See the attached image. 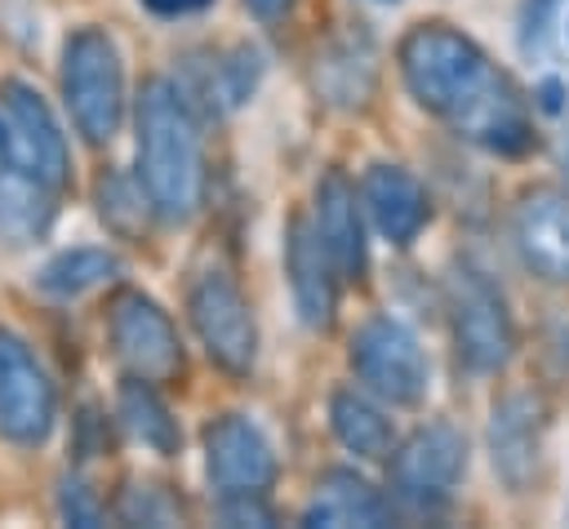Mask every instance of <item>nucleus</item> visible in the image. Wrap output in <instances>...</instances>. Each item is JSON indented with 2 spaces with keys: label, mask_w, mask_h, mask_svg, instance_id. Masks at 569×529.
<instances>
[{
  "label": "nucleus",
  "mask_w": 569,
  "mask_h": 529,
  "mask_svg": "<svg viewBox=\"0 0 569 529\" xmlns=\"http://www.w3.org/2000/svg\"><path fill=\"white\" fill-rule=\"evenodd\" d=\"M391 520V507L387 498L356 471L338 467V471H325L316 480V493L302 511V525H316V529H347V525H360V529H378Z\"/></svg>",
  "instance_id": "f3484780"
},
{
  "label": "nucleus",
  "mask_w": 569,
  "mask_h": 529,
  "mask_svg": "<svg viewBox=\"0 0 569 529\" xmlns=\"http://www.w3.org/2000/svg\"><path fill=\"white\" fill-rule=\"evenodd\" d=\"M329 422H333V436L360 458L378 462V458H391V449H396V431H391L387 413L360 391H333Z\"/></svg>",
  "instance_id": "6ab92c4d"
},
{
  "label": "nucleus",
  "mask_w": 569,
  "mask_h": 529,
  "mask_svg": "<svg viewBox=\"0 0 569 529\" xmlns=\"http://www.w3.org/2000/svg\"><path fill=\"white\" fill-rule=\"evenodd\" d=\"M284 267H289V289H293L298 320L307 329H329L333 298H338V271H333V258H329V249H325V240H320L311 218H298L289 227Z\"/></svg>",
  "instance_id": "2eb2a0df"
},
{
  "label": "nucleus",
  "mask_w": 569,
  "mask_h": 529,
  "mask_svg": "<svg viewBox=\"0 0 569 529\" xmlns=\"http://www.w3.org/2000/svg\"><path fill=\"white\" fill-rule=\"evenodd\" d=\"M244 4H249V13L258 22H276V18H284L293 9V0H244Z\"/></svg>",
  "instance_id": "cd10ccee"
},
{
  "label": "nucleus",
  "mask_w": 569,
  "mask_h": 529,
  "mask_svg": "<svg viewBox=\"0 0 569 529\" xmlns=\"http://www.w3.org/2000/svg\"><path fill=\"white\" fill-rule=\"evenodd\" d=\"M467 471V436L449 422L418 427L400 449H391V485L413 507H436L453 493Z\"/></svg>",
  "instance_id": "1a4fd4ad"
},
{
  "label": "nucleus",
  "mask_w": 569,
  "mask_h": 529,
  "mask_svg": "<svg viewBox=\"0 0 569 529\" xmlns=\"http://www.w3.org/2000/svg\"><path fill=\"white\" fill-rule=\"evenodd\" d=\"M0 116H4V164L36 173L44 187H62L71 156H67V138L49 111V102L22 84V80H4L0 89Z\"/></svg>",
  "instance_id": "6e6552de"
},
{
  "label": "nucleus",
  "mask_w": 569,
  "mask_h": 529,
  "mask_svg": "<svg viewBox=\"0 0 569 529\" xmlns=\"http://www.w3.org/2000/svg\"><path fill=\"white\" fill-rule=\"evenodd\" d=\"M316 80L325 84L329 102L360 107L369 98V84H373V53H369V44H360V53H356V40L329 44L316 58Z\"/></svg>",
  "instance_id": "412c9836"
},
{
  "label": "nucleus",
  "mask_w": 569,
  "mask_h": 529,
  "mask_svg": "<svg viewBox=\"0 0 569 529\" xmlns=\"http://www.w3.org/2000/svg\"><path fill=\"white\" fill-rule=\"evenodd\" d=\"M107 329H111V347H116L120 365L129 369V378L160 387L182 373V347H178L173 320L164 316V307L156 298H147L138 289H120L111 298Z\"/></svg>",
  "instance_id": "0eeeda50"
},
{
  "label": "nucleus",
  "mask_w": 569,
  "mask_h": 529,
  "mask_svg": "<svg viewBox=\"0 0 569 529\" xmlns=\"http://www.w3.org/2000/svg\"><path fill=\"white\" fill-rule=\"evenodd\" d=\"M400 76L418 107L449 120L458 133L498 156H520L533 142L529 116L511 89V80L485 58V49L445 27L422 22L400 40Z\"/></svg>",
  "instance_id": "f257e3e1"
},
{
  "label": "nucleus",
  "mask_w": 569,
  "mask_h": 529,
  "mask_svg": "<svg viewBox=\"0 0 569 529\" xmlns=\"http://www.w3.org/2000/svg\"><path fill=\"white\" fill-rule=\"evenodd\" d=\"M156 18H187V13H200V9H209L213 0H142Z\"/></svg>",
  "instance_id": "bb28decb"
},
{
  "label": "nucleus",
  "mask_w": 569,
  "mask_h": 529,
  "mask_svg": "<svg viewBox=\"0 0 569 529\" xmlns=\"http://www.w3.org/2000/svg\"><path fill=\"white\" fill-rule=\"evenodd\" d=\"M138 182L164 222H187L204 196V147L187 93L173 80H147L138 93Z\"/></svg>",
  "instance_id": "f03ea898"
},
{
  "label": "nucleus",
  "mask_w": 569,
  "mask_h": 529,
  "mask_svg": "<svg viewBox=\"0 0 569 529\" xmlns=\"http://www.w3.org/2000/svg\"><path fill=\"white\" fill-rule=\"evenodd\" d=\"M538 98H542V111H560V98H565V89H560V80H547L542 89H538Z\"/></svg>",
  "instance_id": "c85d7f7f"
},
{
  "label": "nucleus",
  "mask_w": 569,
  "mask_h": 529,
  "mask_svg": "<svg viewBox=\"0 0 569 529\" xmlns=\"http://www.w3.org/2000/svg\"><path fill=\"white\" fill-rule=\"evenodd\" d=\"M360 204H365L373 231L391 244H409L431 218L427 191L405 164H369L365 182H360Z\"/></svg>",
  "instance_id": "4468645a"
},
{
  "label": "nucleus",
  "mask_w": 569,
  "mask_h": 529,
  "mask_svg": "<svg viewBox=\"0 0 569 529\" xmlns=\"http://www.w3.org/2000/svg\"><path fill=\"white\" fill-rule=\"evenodd\" d=\"M316 231L333 258L338 280H365L369 267V249H365V222H360V204H356V187L342 173H325L316 187Z\"/></svg>",
  "instance_id": "dca6fc26"
},
{
  "label": "nucleus",
  "mask_w": 569,
  "mask_h": 529,
  "mask_svg": "<svg viewBox=\"0 0 569 529\" xmlns=\"http://www.w3.org/2000/svg\"><path fill=\"white\" fill-rule=\"evenodd\" d=\"M560 160H565V169H569V133H565V151H560Z\"/></svg>",
  "instance_id": "c756f323"
},
{
  "label": "nucleus",
  "mask_w": 569,
  "mask_h": 529,
  "mask_svg": "<svg viewBox=\"0 0 569 529\" xmlns=\"http://www.w3.org/2000/svg\"><path fill=\"white\" fill-rule=\"evenodd\" d=\"M53 431V382L31 347L0 329V436L13 445H40Z\"/></svg>",
  "instance_id": "9d476101"
},
{
  "label": "nucleus",
  "mask_w": 569,
  "mask_h": 529,
  "mask_svg": "<svg viewBox=\"0 0 569 529\" xmlns=\"http://www.w3.org/2000/svg\"><path fill=\"white\" fill-rule=\"evenodd\" d=\"M187 311H191V329L200 338V347L209 351V360L227 373H249L253 356H258V325L249 311V298L240 293V285L222 271H204L191 293H187Z\"/></svg>",
  "instance_id": "39448f33"
},
{
  "label": "nucleus",
  "mask_w": 569,
  "mask_h": 529,
  "mask_svg": "<svg viewBox=\"0 0 569 529\" xmlns=\"http://www.w3.org/2000/svg\"><path fill=\"white\" fill-rule=\"evenodd\" d=\"M449 316H453V342L467 369L498 373L511 360L516 329H511L507 302L480 271L458 267L449 276Z\"/></svg>",
  "instance_id": "423d86ee"
},
{
  "label": "nucleus",
  "mask_w": 569,
  "mask_h": 529,
  "mask_svg": "<svg viewBox=\"0 0 569 529\" xmlns=\"http://www.w3.org/2000/svg\"><path fill=\"white\" fill-rule=\"evenodd\" d=\"M204 471L222 498L227 493H267L276 480V449L253 418L222 413L204 427Z\"/></svg>",
  "instance_id": "9b49d317"
},
{
  "label": "nucleus",
  "mask_w": 569,
  "mask_h": 529,
  "mask_svg": "<svg viewBox=\"0 0 569 529\" xmlns=\"http://www.w3.org/2000/svg\"><path fill=\"white\" fill-rule=\"evenodd\" d=\"M62 520H71V525H102V511H98V502L89 498V489L80 485V480H67L62 485Z\"/></svg>",
  "instance_id": "a878e982"
},
{
  "label": "nucleus",
  "mask_w": 569,
  "mask_h": 529,
  "mask_svg": "<svg viewBox=\"0 0 569 529\" xmlns=\"http://www.w3.org/2000/svg\"><path fill=\"white\" fill-rule=\"evenodd\" d=\"M511 236L520 249V262L547 280L569 285V191L565 187H533L520 196Z\"/></svg>",
  "instance_id": "f8f14e48"
},
{
  "label": "nucleus",
  "mask_w": 569,
  "mask_h": 529,
  "mask_svg": "<svg viewBox=\"0 0 569 529\" xmlns=\"http://www.w3.org/2000/svg\"><path fill=\"white\" fill-rule=\"evenodd\" d=\"M547 409L533 391H511L489 413V458L507 489H525L542 458Z\"/></svg>",
  "instance_id": "ddd939ff"
},
{
  "label": "nucleus",
  "mask_w": 569,
  "mask_h": 529,
  "mask_svg": "<svg viewBox=\"0 0 569 529\" xmlns=\"http://www.w3.org/2000/svg\"><path fill=\"white\" fill-rule=\"evenodd\" d=\"M218 516L227 525H271V511L262 507V493H227Z\"/></svg>",
  "instance_id": "393cba45"
},
{
  "label": "nucleus",
  "mask_w": 569,
  "mask_h": 529,
  "mask_svg": "<svg viewBox=\"0 0 569 529\" xmlns=\"http://www.w3.org/2000/svg\"><path fill=\"white\" fill-rule=\"evenodd\" d=\"M98 213H102V222L116 227L120 236H133V231L147 222V213H156V209H151L142 182H129V178H116V173H111V178L98 182Z\"/></svg>",
  "instance_id": "5701e85b"
},
{
  "label": "nucleus",
  "mask_w": 569,
  "mask_h": 529,
  "mask_svg": "<svg viewBox=\"0 0 569 529\" xmlns=\"http://www.w3.org/2000/svg\"><path fill=\"white\" fill-rule=\"evenodd\" d=\"M120 516L124 520H142V525H169L178 511L173 507H160V493L156 489H129L124 502H120Z\"/></svg>",
  "instance_id": "b1692460"
},
{
  "label": "nucleus",
  "mask_w": 569,
  "mask_h": 529,
  "mask_svg": "<svg viewBox=\"0 0 569 529\" xmlns=\"http://www.w3.org/2000/svg\"><path fill=\"white\" fill-rule=\"evenodd\" d=\"M351 369L373 396L405 409L422 405L431 387V365L422 356V342L413 338L409 325L391 316H373L351 333Z\"/></svg>",
  "instance_id": "20e7f679"
},
{
  "label": "nucleus",
  "mask_w": 569,
  "mask_h": 529,
  "mask_svg": "<svg viewBox=\"0 0 569 529\" xmlns=\"http://www.w3.org/2000/svg\"><path fill=\"white\" fill-rule=\"evenodd\" d=\"M120 422H124V431H129L138 445H147V449L160 453V458L178 453V445H182V431H178L169 405L156 396V382L129 378V382L120 387Z\"/></svg>",
  "instance_id": "aec40b11"
},
{
  "label": "nucleus",
  "mask_w": 569,
  "mask_h": 529,
  "mask_svg": "<svg viewBox=\"0 0 569 529\" xmlns=\"http://www.w3.org/2000/svg\"><path fill=\"white\" fill-rule=\"evenodd\" d=\"M373 4H400V0H373Z\"/></svg>",
  "instance_id": "7c9ffc66"
},
{
  "label": "nucleus",
  "mask_w": 569,
  "mask_h": 529,
  "mask_svg": "<svg viewBox=\"0 0 569 529\" xmlns=\"http://www.w3.org/2000/svg\"><path fill=\"white\" fill-rule=\"evenodd\" d=\"M116 271H120L116 253H107V249H93V244H84V249H67V253L49 258V262L40 267L36 285H40L44 293H53V298H80V293H89L93 285L111 280Z\"/></svg>",
  "instance_id": "4be33fe9"
},
{
  "label": "nucleus",
  "mask_w": 569,
  "mask_h": 529,
  "mask_svg": "<svg viewBox=\"0 0 569 529\" xmlns=\"http://www.w3.org/2000/svg\"><path fill=\"white\" fill-rule=\"evenodd\" d=\"M53 222V187H44L36 173L4 164L0 169V240L4 244H31Z\"/></svg>",
  "instance_id": "a211bd4d"
},
{
  "label": "nucleus",
  "mask_w": 569,
  "mask_h": 529,
  "mask_svg": "<svg viewBox=\"0 0 569 529\" xmlns=\"http://www.w3.org/2000/svg\"><path fill=\"white\" fill-rule=\"evenodd\" d=\"M62 98L84 142L102 147L124 120V62L102 27H80L62 44Z\"/></svg>",
  "instance_id": "7ed1b4c3"
}]
</instances>
